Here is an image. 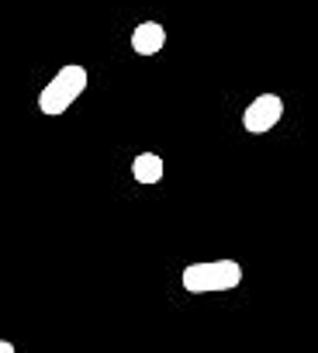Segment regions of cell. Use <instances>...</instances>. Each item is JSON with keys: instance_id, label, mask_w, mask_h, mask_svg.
<instances>
[{"instance_id": "1", "label": "cell", "mask_w": 318, "mask_h": 353, "mask_svg": "<svg viewBox=\"0 0 318 353\" xmlns=\"http://www.w3.org/2000/svg\"><path fill=\"white\" fill-rule=\"evenodd\" d=\"M184 291L191 294H211V291H235L242 284V267L239 260H204V263H191L180 274Z\"/></svg>"}, {"instance_id": "2", "label": "cell", "mask_w": 318, "mask_h": 353, "mask_svg": "<svg viewBox=\"0 0 318 353\" xmlns=\"http://www.w3.org/2000/svg\"><path fill=\"white\" fill-rule=\"evenodd\" d=\"M87 83H90V77H87V70H83V66H76V63L63 66V70H59V73L42 87V94H39V111H42V114H49V118L66 114V111H70V104L87 90Z\"/></svg>"}, {"instance_id": "3", "label": "cell", "mask_w": 318, "mask_h": 353, "mask_svg": "<svg viewBox=\"0 0 318 353\" xmlns=\"http://www.w3.org/2000/svg\"><path fill=\"white\" fill-rule=\"evenodd\" d=\"M280 118H284V101H280L277 94H259V97L246 108L242 125H246V132L263 135V132L277 128V125H280Z\"/></svg>"}, {"instance_id": "4", "label": "cell", "mask_w": 318, "mask_h": 353, "mask_svg": "<svg viewBox=\"0 0 318 353\" xmlns=\"http://www.w3.org/2000/svg\"><path fill=\"white\" fill-rule=\"evenodd\" d=\"M163 46H167V28L159 21H142L131 32V49L138 56H156V52H163Z\"/></svg>"}, {"instance_id": "5", "label": "cell", "mask_w": 318, "mask_h": 353, "mask_svg": "<svg viewBox=\"0 0 318 353\" xmlns=\"http://www.w3.org/2000/svg\"><path fill=\"white\" fill-rule=\"evenodd\" d=\"M163 170H167V163H163V156H156V152H138L131 159V176L138 184H159L163 181Z\"/></svg>"}, {"instance_id": "6", "label": "cell", "mask_w": 318, "mask_h": 353, "mask_svg": "<svg viewBox=\"0 0 318 353\" xmlns=\"http://www.w3.org/2000/svg\"><path fill=\"white\" fill-rule=\"evenodd\" d=\"M0 353H18V350H14L11 339H0Z\"/></svg>"}]
</instances>
